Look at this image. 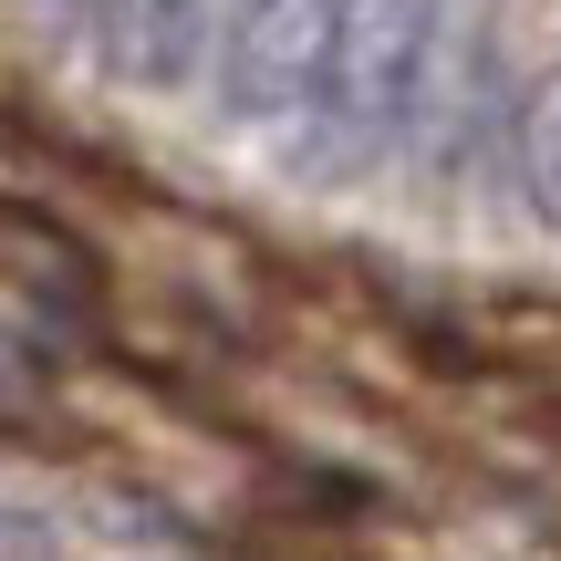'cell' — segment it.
I'll list each match as a JSON object with an SVG mask.
<instances>
[{
    "label": "cell",
    "instance_id": "cell-2",
    "mask_svg": "<svg viewBox=\"0 0 561 561\" xmlns=\"http://www.w3.org/2000/svg\"><path fill=\"white\" fill-rule=\"evenodd\" d=\"M437 11H500V0H437Z\"/></svg>",
    "mask_w": 561,
    "mask_h": 561
},
{
    "label": "cell",
    "instance_id": "cell-1",
    "mask_svg": "<svg viewBox=\"0 0 561 561\" xmlns=\"http://www.w3.org/2000/svg\"><path fill=\"white\" fill-rule=\"evenodd\" d=\"M510 187H520L530 229H551V240H561V62H551V73H530L520 104H510Z\"/></svg>",
    "mask_w": 561,
    "mask_h": 561
}]
</instances>
